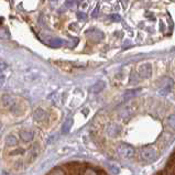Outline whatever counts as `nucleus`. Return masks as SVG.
I'll return each instance as SVG.
<instances>
[{
	"instance_id": "obj_1",
	"label": "nucleus",
	"mask_w": 175,
	"mask_h": 175,
	"mask_svg": "<svg viewBox=\"0 0 175 175\" xmlns=\"http://www.w3.org/2000/svg\"><path fill=\"white\" fill-rule=\"evenodd\" d=\"M118 152H119V154H120L122 158L129 159L135 155V149H133L131 145H129V144L122 143L118 148Z\"/></svg>"
},
{
	"instance_id": "obj_2",
	"label": "nucleus",
	"mask_w": 175,
	"mask_h": 175,
	"mask_svg": "<svg viewBox=\"0 0 175 175\" xmlns=\"http://www.w3.org/2000/svg\"><path fill=\"white\" fill-rule=\"evenodd\" d=\"M141 158L145 161H149V162L155 160V158H156V150L154 148H152V146L143 148L141 150Z\"/></svg>"
},
{
	"instance_id": "obj_3",
	"label": "nucleus",
	"mask_w": 175,
	"mask_h": 175,
	"mask_svg": "<svg viewBox=\"0 0 175 175\" xmlns=\"http://www.w3.org/2000/svg\"><path fill=\"white\" fill-rule=\"evenodd\" d=\"M173 85H174L173 80L171 79V78H166V79L164 80V85L161 87L160 90H159V94H160V95H162V96L167 95V94L172 90Z\"/></svg>"
},
{
	"instance_id": "obj_4",
	"label": "nucleus",
	"mask_w": 175,
	"mask_h": 175,
	"mask_svg": "<svg viewBox=\"0 0 175 175\" xmlns=\"http://www.w3.org/2000/svg\"><path fill=\"white\" fill-rule=\"evenodd\" d=\"M151 73H152V68H151V65H150V64H143V65H141L140 68H139V75L143 78L150 77V76H151Z\"/></svg>"
},
{
	"instance_id": "obj_5",
	"label": "nucleus",
	"mask_w": 175,
	"mask_h": 175,
	"mask_svg": "<svg viewBox=\"0 0 175 175\" xmlns=\"http://www.w3.org/2000/svg\"><path fill=\"white\" fill-rule=\"evenodd\" d=\"M1 99H2L3 106L7 107V108H11V107L15 106L16 100H15V98L12 97V96L6 94V95H3L2 97H1Z\"/></svg>"
},
{
	"instance_id": "obj_6",
	"label": "nucleus",
	"mask_w": 175,
	"mask_h": 175,
	"mask_svg": "<svg viewBox=\"0 0 175 175\" xmlns=\"http://www.w3.org/2000/svg\"><path fill=\"white\" fill-rule=\"evenodd\" d=\"M20 138L24 142H30L34 138V133L32 131H20Z\"/></svg>"
},
{
	"instance_id": "obj_7",
	"label": "nucleus",
	"mask_w": 175,
	"mask_h": 175,
	"mask_svg": "<svg viewBox=\"0 0 175 175\" xmlns=\"http://www.w3.org/2000/svg\"><path fill=\"white\" fill-rule=\"evenodd\" d=\"M45 111H44L43 109H41V108H37V109L34 110V112H33V118H34V120L37 121H42L45 119Z\"/></svg>"
},
{
	"instance_id": "obj_8",
	"label": "nucleus",
	"mask_w": 175,
	"mask_h": 175,
	"mask_svg": "<svg viewBox=\"0 0 175 175\" xmlns=\"http://www.w3.org/2000/svg\"><path fill=\"white\" fill-rule=\"evenodd\" d=\"M139 93H140V89H129V90H127L124 95V100H129L131 98H135Z\"/></svg>"
},
{
	"instance_id": "obj_9",
	"label": "nucleus",
	"mask_w": 175,
	"mask_h": 175,
	"mask_svg": "<svg viewBox=\"0 0 175 175\" xmlns=\"http://www.w3.org/2000/svg\"><path fill=\"white\" fill-rule=\"evenodd\" d=\"M103 88H105V83H103V80H99L95 85H93V86L90 87V92L94 93V94H97V93L101 92Z\"/></svg>"
},
{
	"instance_id": "obj_10",
	"label": "nucleus",
	"mask_w": 175,
	"mask_h": 175,
	"mask_svg": "<svg viewBox=\"0 0 175 175\" xmlns=\"http://www.w3.org/2000/svg\"><path fill=\"white\" fill-rule=\"evenodd\" d=\"M49 44L52 46V47H61L62 45L65 44V41L62 40V39H60V37H54V39L50 40Z\"/></svg>"
},
{
	"instance_id": "obj_11",
	"label": "nucleus",
	"mask_w": 175,
	"mask_h": 175,
	"mask_svg": "<svg viewBox=\"0 0 175 175\" xmlns=\"http://www.w3.org/2000/svg\"><path fill=\"white\" fill-rule=\"evenodd\" d=\"M72 124H73V120L72 119H67V120L64 122L63 124V128H62V132L63 133H68L71 128H72Z\"/></svg>"
},
{
	"instance_id": "obj_12",
	"label": "nucleus",
	"mask_w": 175,
	"mask_h": 175,
	"mask_svg": "<svg viewBox=\"0 0 175 175\" xmlns=\"http://www.w3.org/2000/svg\"><path fill=\"white\" fill-rule=\"evenodd\" d=\"M6 142H7V145L9 146H15L18 144V139L16 138L15 135H8L6 138Z\"/></svg>"
},
{
	"instance_id": "obj_13",
	"label": "nucleus",
	"mask_w": 175,
	"mask_h": 175,
	"mask_svg": "<svg viewBox=\"0 0 175 175\" xmlns=\"http://www.w3.org/2000/svg\"><path fill=\"white\" fill-rule=\"evenodd\" d=\"M10 37V33L6 28H1L0 29V39H5V40H8Z\"/></svg>"
},
{
	"instance_id": "obj_14",
	"label": "nucleus",
	"mask_w": 175,
	"mask_h": 175,
	"mask_svg": "<svg viewBox=\"0 0 175 175\" xmlns=\"http://www.w3.org/2000/svg\"><path fill=\"white\" fill-rule=\"evenodd\" d=\"M167 124H169L172 129L175 130V115H171L167 117Z\"/></svg>"
},
{
	"instance_id": "obj_15",
	"label": "nucleus",
	"mask_w": 175,
	"mask_h": 175,
	"mask_svg": "<svg viewBox=\"0 0 175 175\" xmlns=\"http://www.w3.org/2000/svg\"><path fill=\"white\" fill-rule=\"evenodd\" d=\"M110 19H111L112 21H115V22H119V21L121 20V17L119 15H111L110 16Z\"/></svg>"
},
{
	"instance_id": "obj_16",
	"label": "nucleus",
	"mask_w": 175,
	"mask_h": 175,
	"mask_svg": "<svg viewBox=\"0 0 175 175\" xmlns=\"http://www.w3.org/2000/svg\"><path fill=\"white\" fill-rule=\"evenodd\" d=\"M77 17L79 20H86L87 16L85 13H82V12H77Z\"/></svg>"
},
{
	"instance_id": "obj_17",
	"label": "nucleus",
	"mask_w": 175,
	"mask_h": 175,
	"mask_svg": "<svg viewBox=\"0 0 175 175\" xmlns=\"http://www.w3.org/2000/svg\"><path fill=\"white\" fill-rule=\"evenodd\" d=\"M7 68V63L5 62H0V72H3Z\"/></svg>"
},
{
	"instance_id": "obj_18",
	"label": "nucleus",
	"mask_w": 175,
	"mask_h": 175,
	"mask_svg": "<svg viewBox=\"0 0 175 175\" xmlns=\"http://www.w3.org/2000/svg\"><path fill=\"white\" fill-rule=\"evenodd\" d=\"M98 12H99V7H96V9L93 11V13H92V17H94V18H96L97 17V15H98Z\"/></svg>"
},
{
	"instance_id": "obj_19",
	"label": "nucleus",
	"mask_w": 175,
	"mask_h": 175,
	"mask_svg": "<svg viewBox=\"0 0 175 175\" xmlns=\"http://www.w3.org/2000/svg\"><path fill=\"white\" fill-rule=\"evenodd\" d=\"M5 80H6L5 76H0V88H2V86L5 85Z\"/></svg>"
},
{
	"instance_id": "obj_20",
	"label": "nucleus",
	"mask_w": 175,
	"mask_h": 175,
	"mask_svg": "<svg viewBox=\"0 0 175 175\" xmlns=\"http://www.w3.org/2000/svg\"><path fill=\"white\" fill-rule=\"evenodd\" d=\"M73 5H74V2H66V6H68V7H71V6H73Z\"/></svg>"
},
{
	"instance_id": "obj_21",
	"label": "nucleus",
	"mask_w": 175,
	"mask_h": 175,
	"mask_svg": "<svg viewBox=\"0 0 175 175\" xmlns=\"http://www.w3.org/2000/svg\"><path fill=\"white\" fill-rule=\"evenodd\" d=\"M2 23V18H0V24Z\"/></svg>"
},
{
	"instance_id": "obj_22",
	"label": "nucleus",
	"mask_w": 175,
	"mask_h": 175,
	"mask_svg": "<svg viewBox=\"0 0 175 175\" xmlns=\"http://www.w3.org/2000/svg\"><path fill=\"white\" fill-rule=\"evenodd\" d=\"M0 129H1V124H0Z\"/></svg>"
}]
</instances>
